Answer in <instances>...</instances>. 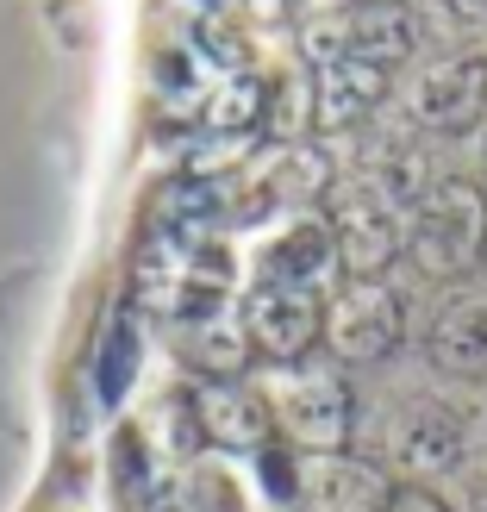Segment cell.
<instances>
[{"label": "cell", "mask_w": 487, "mask_h": 512, "mask_svg": "<svg viewBox=\"0 0 487 512\" xmlns=\"http://www.w3.org/2000/svg\"><path fill=\"white\" fill-rule=\"evenodd\" d=\"M400 256L413 275L463 288V281L487 263V188L469 175H438L425 200L406 213V244Z\"/></svg>", "instance_id": "6da1fadb"}, {"label": "cell", "mask_w": 487, "mask_h": 512, "mask_svg": "<svg viewBox=\"0 0 487 512\" xmlns=\"http://www.w3.org/2000/svg\"><path fill=\"white\" fill-rule=\"evenodd\" d=\"M425 38L419 13L406 0H350V7H331L306 25V57L319 63H369V69H400L413 63V50Z\"/></svg>", "instance_id": "7a4b0ae2"}, {"label": "cell", "mask_w": 487, "mask_h": 512, "mask_svg": "<svg viewBox=\"0 0 487 512\" xmlns=\"http://www.w3.org/2000/svg\"><path fill=\"white\" fill-rule=\"evenodd\" d=\"M475 450V419L444 394H406L388 413V463L406 481L456 475Z\"/></svg>", "instance_id": "3957f363"}, {"label": "cell", "mask_w": 487, "mask_h": 512, "mask_svg": "<svg viewBox=\"0 0 487 512\" xmlns=\"http://www.w3.org/2000/svg\"><path fill=\"white\" fill-rule=\"evenodd\" d=\"M331 200V238H338V269L350 281H375L388 275V263L400 256L406 244V207H394L369 175H350L325 194Z\"/></svg>", "instance_id": "277c9868"}, {"label": "cell", "mask_w": 487, "mask_h": 512, "mask_svg": "<svg viewBox=\"0 0 487 512\" xmlns=\"http://www.w3.org/2000/svg\"><path fill=\"white\" fill-rule=\"evenodd\" d=\"M406 344V294L388 275L375 281H350V288L325 306V350L350 369H375L400 356Z\"/></svg>", "instance_id": "5b68a950"}, {"label": "cell", "mask_w": 487, "mask_h": 512, "mask_svg": "<svg viewBox=\"0 0 487 512\" xmlns=\"http://www.w3.org/2000/svg\"><path fill=\"white\" fill-rule=\"evenodd\" d=\"M244 319V338H250V356L263 363H281L294 369L306 363L319 344H325V300L319 288H294V281H256L238 306Z\"/></svg>", "instance_id": "8992f818"}, {"label": "cell", "mask_w": 487, "mask_h": 512, "mask_svg": "<svg viewBox=\"0 0 487 512\" xmlns=\"http://www.w3.org/2000/svg\"><path fill=\"white\" fill-rule=\"evenodd\" d=\"M269 413L281 444H294L300 456H344L356 438V394L344 375H294L269 394Z\"/></svg>", "instance_id": "52a82bcc"}, {"label": "cell", "mask_w": 487, "mask_h": 512, "mask_svg": "<svg viewBox=\"0 0 487 512\" xmlns=\"http://www.w3.org/2000/svg\"><path fill=\"white\" fill-rule=\"evenodd\" d=\"M406 119L425 138H469L487 125V57L481 50H456V57L431 63L413 88H406Z\"/></svg>", "instance_id": "ba28073f"}, {"label": "cell", "mask_w": 487, "mask_h": 512, "mask_svg": "<svg viewBox=\"0 0 487 512\" xmlns=\"http://www.w3.org/2000/svg\"><path fill=\"white\" fill-rule=\"evenodd\" d=\"M394 481L369 456H300L294 469V512H388Z\"/></svg>", "instance_id": "9c48e42d"}, {"label": "cell", "mask_w": 487, "mask_h": 512, "mask_svg": "<svg viewBox=\"0 0 487 512\" xmlns=\"http://www.w3.org/2000/svg\"><path fill=\"white\" fill-rule=\"evenodd\" d=\"M425 363L444 381H487V288H456L425 325Z\"/></svg>", "instance_id": "30bf717a"}, {"label": "cell", "mask_w": 487, "mask_h": 512, "mask_svg": "<svg viewBox=\"0 0 487 512\" xmlns=\"http://www.w3.org/2000/svg\"><path fill=\"white\" fill-rule=\"evenodd\" d=\"M338 188V175H331V157L319 144H281L275 157L250 175V188L238 200V213L256 219V213H294V207H313Z\"/></svg>", "instance_id": "8fae6325"}, {"label": "cell", "mask_w": 487, "mask_h": 512, "mask_svg": "<svg viewBox=\"0 0 487 512\" xmlns=\"http://www.w3.org/2000/svg\"><path fill=\"white\" fill-rule=\"evenodd\" d=\"M194 419H200V438L232 450V456H263L275 450V413H269V394L238 388V381H207L194 394Z\"/></svg>", "instance_id": "7c38bea8"}, {"label": "cell", "mask_w": 487, "mask_h": 512, "mask_svg": "<svg viewBox=\"0 0 487 512\" xmlns=\"http://www.w3.org/2000/svg\"><path fill=\"white\" fill-rule=\"evenodd\" d=\"M394 75L369 63H319L313 75V125L338 132V125H363L381 100H388Z\"/></svg>", "instance_id": "4fadbf2b"}, {"label": "cell", "mask_w": 487, "mask_h": 512, "mask_svg": "<svg viewBox=\"0 0 487 512\" xmlns=\"http://www.w3.org/2000/svg\"><path fill=\"white\" fill-rule=\"evenodd\" d=\"M338 269V238H331L325 219H294L281 232L263 263H256V281H294V288H319V281Z\"/></svg>", "instance_id": "5bb4252c"}, {"label": "cell", "mask_w": 487, "mask_h": 512, "mask_svg": "<svg viewBox=\"0 0 487 512\" xmlns=\"http://www.w3.org/2000/svg\"><path fill=\"white\" fill-rule=\"evenodd\" d=\"M182 350H188V363L200 375H213V381H232L244 363H250V338H244V319L238 313H219V319H194L182 325Z\"/></svg>", "instance_id": "9a60e30c"}, {"label": "cell", "mask_w": 487, "mask_h": 512, "mask_svg": "<svg viewBox=\"0 0 487 512\" xmlns=\"http://www.w3.org/2000/svg\"><path fill=\"white\" fill-rule=\"evenodd\" d=\"M388 512H456V506L438 488H425V481H400L394 500H388Z\"/></svg>", "instance_id": "2e32d148"}, {"label": "cell", "mask_w": 487, "mask_h": 512, "mask_svg": "<svg viewBox=\"0 0 487 512\" xmlns=\"http://www.w3.org/2000/svg\"><path fill=\"white\" fill-rule=\"evenodd\" d=\"M444 13L456 25H469V32H487V0H444Z\"/></svg>", "instance_id": "e0dca14e"}, {"label": "cell", "mask_w": 487, "mask_h": 512, "mask_svg": "<svg viewBox=\"0 0 487 512\" xmlns=\"http://www.w3.org/2000/svg\"><path fill=\"white\" fill-rule=\"evenodd\" d=\"M475 512H487V500H481V506H475Z\"/></svg>", "instance_id": "ac0fdd59"}]
</instances>
